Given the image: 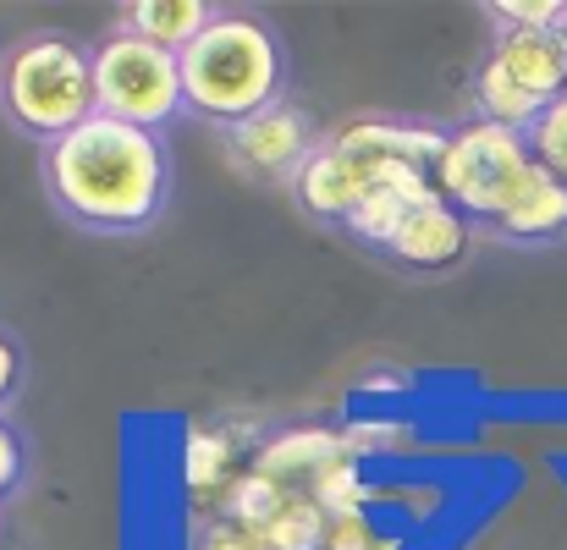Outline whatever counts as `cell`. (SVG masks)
<instances>
[{
	"mask_svg": "<svg viewBox=\"0 0 567 550\" xmlns=\"http://www.w3.org/2000/svg\"><path fill=\"white\" fill-rule=\"evenodd\" d=\"M485 17L496 33H563L567 0H491Z\"/></svg>",
	"mask_w": 567,
	"mask_h": 550,
	"instance_id": "obj_16",
	"label": "cell"
},
{
	"mask_svg": "<svg viewBox=\"0 0 567 550\" xmlns=\"http://www.w3.org/2000/svg\"><path fill=\"white\" fill-rule=\"evenodd\" d=\"M326 529H331V518L315 496H287V507L254 540L265 550H326Z\"/></svg>",
	"mask_w": 567,
	"mask_h": 550,
	"instance_id": "obj_15",
	"label": "cell"
},
{
	"mask_svg": "<svg viewBox=\"0 0 567 550\" xmlns=\"http://www.w3.org/2000/svg\"><path fill=\"white\" fill-rule=\"evenodd\" d=\"M292 89V55L276 22L243 6H220L215 22L183 50V100L188 122L215 133H231L270 105H281Z\"/></svg>",
	"mask_w": 567,
	"mask_h": 550,
	"instance_id": "obj_2",
	"label": "cell"
},
{
	"mask_svg": "<svg viewBox=\"0 0 567 550\" xmlns=\"http://www.w3.org/2000/svg\"><path fill=\"white\" fill-rule=\"evenodd\" d=\"M567 94L563 33H496L474 72V122L529 133L546 105Z\"/></svg>",
	"mask_w": 567,
	"mask_h": 550,
	"instance_id": "obj_5",
	"label": "cell"
},
{
	"mask_svg": "<svg viewBox=\"0 0 567 550\" xmlns=\"http://www.w3.org/2000/svg\"><path fill=\"white\" fill-rule=\"evenodd\" d=\"M468 242H474V220L457 215L441 193H430V198L402 220V231L385 242V253H391L396 264H408V270H452V264L468 253Z\"/></svg>",
	"mask_w": 567,
	"mask_h": 550,
	"instance_id": "obj_10",
	"label": "cell"
},
{
	"mask_svg": "<svg viewBox=\"0 0 567 550\" xmlns=\"http://www.w3.org/2000/svg\"><path fill=\"white\" fill-rule=\"evenodd\" d=\"M94 100H100V116L111 122L166 133L188 122L183 55L150 39H133V33H111L94 44Z\"/></svg>",
	"mask_w": 567,
	"mask_h": 550,
	"instance_id": "obj_6",
	"label": "cell"
},
{
	"mask_svg": "<svg viewBox=\"0 0 567 550\" xmlns=\"http://www.w3.org/2000/svg\"><path fill=\"white\" fill-rule=\"evenodd\" d=\"M237 479H243L237 474V440L220 435V429H188V440H183V485L193 496H215L220 490V501H226V490Z\"/></svg>",
	"mask_w": 567,
	"mask_h": 550,
	"instance_id": "obj_14",
	"label": "cell"
},
{
	"mask_svg": "<svg viewBox=\"0 0 567 550\" xmlns=\"http://www.w3.org/2000/svg\"><path fill=\"white\" fill-rule=\"evenodd\" d=\"M0 116L39 149L100 116L94 100V50L72 33L39 28L6 44L0 55Z\"/></svg>",
	"mask_w": 567,
	"mask_h": 550,
	"instance_id": "obj_3",
	"label": "cell"
},
{
	"mask_svg": "<svg viewBox=\"0 0 567 550\" xmlns=\"http://www.w3.org/2000/svg\"><path fill=\"white\" fill-rule=\"evenodd\" d=\"M391 391H408V380H396V374H375V380H364V396H391Z\"/></svg>",
	"mask_w": 567,
	"mask_h": 550,
	"instance_id": "obj_23",
	"label": "cell"
},
{
	"mask_svg": "<svg viewBox=\"0 0 567 550\" xmlns=\"http://www.w3.org/2000/svg\"><path fill=\"white\" fill-rule=\"evenodd\" d=\"M326 550H402V535L380 529L370 512H359V518H331Z\"/></svg>",
	"mask_w": 567,
	"mask_h": 550,
	"instance_id": "obj_18",
	"label": "cell"
},
{
	"mask_svg": "<svg viewBox=\"0 0 567 550\" xmlns=\"http://www.w3.org/2000/svg\"><path fill=\"white\" fill-rule=\"evenodd\" d=\"M535 172H540V160L529 155L524 133H507L496 122H463V127H452L430 183L457 215H468L474 226H491L513 209V198L529 187Z\"/></svg>",
	"mask_w": 567,
	"mask_h": 550,
	"instance_id": "obj_4",
	"label": "cell"
},
{
	"mask_svg": "<svg viewBox=\"0 0 567 550\" xmlns=\"http://www.w3.org/2000/svg\"><path fill=\"white\" fill-rule=\"evenodd\" d=\"M220 138H226V155H231V166H237L243 177L287 187L326 133H320V122H315L298 100H281V105H270L265 116H254V122H243V127H231V133H220Z\"/></svg>",
	"mask_w": 567,
	"mask_h": 550,
	"instance_id": "obj_7",
	"label": "cell"
},
{
	"mask_svg": "<svg viewBox=\"0 0 567 550\" xmlns=\"http://www.w3.org/2000/svg\"><path fill=\"white\" fill-rule=\"evenodd\" d=\"M524 138H529V155H535L557 183H567V94L557 100V105L540 111V122H535Z\"/></svg>",
	"mask_w": 567,
	"mask_h": 550,
	"instance_id": "obj_17",
	"label": "cell"
},
{
	"mask_svg": "<svg viewBox=\"0 0 567 550\" xmlns=\"http://www.w3.org/2000/svg\"><path fill=\"white\" fill-rule=\"evenodd\" d=\"M17 385H22V347H17V336L0 331V402H11Z\"/></svg>",
	"mask_w": 567,
	"mask_h": 550,
	"instance_id": "obj_22",
	"label": "cell"
},
{
	"mask_svg": "<svg viewBox=\"0 0 567 550\" xmlns=\"http://www.w3.org/2000/svg\"><path fill=\"white\" fill-rule=\"evenodd\" d=\"M215 0H133L116 11V33H133V39H150L161 50H188L193 39L215 22Z\"/></svg>",
	"mask_w": 567,
	"mask_h": 550,
	"instance_id": "obj_13",
	"label": "cell"
},
{
	"mask_svg": "<svg viewBox=\"0 0 567 550\" xmlns=\"http://www.w3.org/2000/svg\"><path fill=\"white\" fill-rule=\"evenodd\" d=\"M193 550H265L243 523H231L226 512L220 518H204L198 529H193Z\"/></svg>",
	"mask_w": 567,
	"mask_h": 550,
	"instance_id": "obj_20",
	"label": "cell"
},
{
	"mask_svg": "<svg viewBox=\"0 0 567 550\" xmlns=\"http://www.w3.org/2000/svg\"><path fill=\"white\" fill-rule=\"evenodd\" d=\"M342 440H348V452L364 463L370 452H396V446L408 440V424H396V418H359V424L342 429Z\"/></svg>",
	"mask_w": 567,
	"mask_h": 550,
	"instance_id": "obj_19",
	"label": "cell"
},
{
	"mask_svg": "<svg viewBox=\"0 0 567 550\" xmlns=\"http://www.w3.org/2000/svg\"><path fill=\"white\" fill-rule=\"evenodd\" d=\"M385 172H396V166H380V160H370V155L348 149L337 133H326V138L315 144V155L298 166V177L287 183V193H292V204H298L309 220H331V226H342V220L359 209V198H364Z\"/></svg>",
	"mask_w": 567,
	"mask_h": 550,
	"instance_id": "obj_8",
	"label": "cell"
},
{
	"mask_svg": "<svg viewBox=\"0 0 567 550\" xmlns=\"http://www.w3.org/2000/svg\"><path fill=\"white\" fill-rule=\"evenodd\" d=\"M563 39H567V22H563Z\"/></svg>",
	"mask_w": 567,
	"mask_h": 550,
	"instance_id": "obj_24",
	"label": "cell"
},
{
	"mask_svg": "<svg viewBox=\"0 0 567 550\" xmlns=\"http://www.w3.org/2000/svg\"><path fill=\"white\" fill-rule=\"evenodd\" d=\"M342 457H353L348 440H342V429H315V424H303V429L270 435V440L254 452V468H248V474L281 485L287 496H309V490L320 485V474H326L331 463H342Z\"/></svg>",
	"mask_w": 567,
	"mask_h": 550,
	"instance_id": "obj_9",
	"label": "cell"
},
{
	"mask_svg": "<svg viewBox=\"0 0 567 550\" xmlns=\"http://www.w3.org/2000/svg\"><path fill=\"white\" fill-rule=\"evenodd\" d=\"M39 183L50 209L89 237H144L161 226L177 193L166 133L89 116L50 149H39Z\"/></svg>",
	"mask_w": 567,
	"mask_h": 550,
	"instance_id": "obj_1",
	"label": "cell"
},
{
	"mask_svg": "<svg viewBox=\"0 0 567 550\" xmlns=\"http://www.w3.org/2000/svg\"><path fill=\"white\" fill-rule=\"evenodd\" d=\"M430 193H435L430 177H419V172H402V166H396V172H385V177L359 198V209L342 220V231H353L359 242H370V248L385 253V242L402 231V220H408Z\"/></svg>",
	"mask_w": 567,
	"mask_h": 550,
	"instance_id": "obj_12",
	"label": "cell"
},
{
	"mask_svg": "<svg viewBox=\"0 0 567 550\" xmlns=\"http://www.w3.org/2000/svg\"><path fill=\"white\" fill-rule=\"evenodd\" d=\"M0 55H6V50H0Z\"/></svg>",
	"mask_w": 567,
	"mask_h": 550,
	"instance_id": "obj_25",
	"label": "cell"
},
{
	"mask_svg": "<svg viewBox=\"0 0 567 550\" xmlns=\"http://www.w3.org/2000/svg\"><path fill=\"white\" fill-rule=\"evenodd\" d=\"M22 474H28V446L11 424H0V501L22 490Z\"/></svg>",
	"mask_w": 567,
	"mask_h": 550,
	"instance_id": "obj_21",
	"label": "cell"
},
{
	"mask_svg": "<svg viewBox=\"0 0 567 550\" xmlns=\"http://www.w3.org/2000/svg\"><path fill=\"white\" fill-rule=\"evenodd\" d=\"M496 242H513V248H551L567 242V183H557L546 166L529 177V187L513 198V209L502 220L485 226Z\"/></svg>",
	"mask_w": 567,
	"mask_h": 550,
	"instance_id": "obj_11",
	"label": "cell"
}]
</instances>
